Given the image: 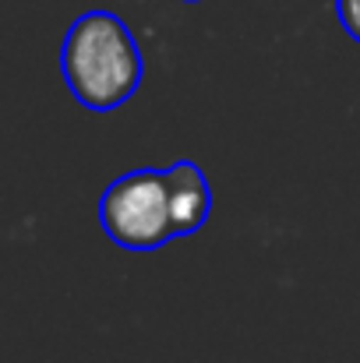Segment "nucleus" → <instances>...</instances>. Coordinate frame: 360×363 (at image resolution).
Returning a JSON list of instances; mask_svg holds the SVG:
<instances>
[{
  "instance_id": "f03ea898",
  "label": "nucleus",
  "mask_w": 360,
  "mask_h": 363,
  "mask_svg": "<svg viewBox=\"0 0 360 363\" xmlns=\"http://www.w3.org/2000/svg\"><path fill=\"white\" fill-rule=\"evenodd\" d=\"M103 233L124 250H159L177 240L170 169L145 166L117 177L99 201Z\"/></svg>"
},
{
  "instance_id": "7ed1b4c3",
  "label": "nucleus",
  "mask_w": 360,
  "mask_h": 363,
  "mask_svg": "<svg viewBox=\"0 0 360 363\" xmlns=\"http://www.w3.org/2000/svg\"><path fill=\"white\" fill-rule=\"evenodd\" d=\"M170 169V184H173V216H177V237L198 233L209 216H212V187L209 177L198 162L191 159H177L166 166Z\"/></svg>"
},
{
  "instance_id": "20e7f679",
  "label": "nucleus",
  "mask_w": 360,
  "mask_h": 363,
  "mask_svg": "<svg viewBox=\"0 0 360 363\" xmlns=\"http://www.w3.org/2000/svg\"><path fill=\"white\" fill-rule=\"evenodd\" d=\"M336 14H339V25L347 28V35L360 43V0H336Z\"/></svg>"
},
{
  "instance_id": "f257e3e1",
  "label": "nucleus",
  "mask_w": 360,
  "mask_h": 363,
  "mask_svg": "<svg viewBox=\"0 0 360 363\" xmlns=\"http://www.w3.org/2000/svg\"><path fill=\"white\" fill-rule=\"evenodd\" d=\"M60 71L71 96L85 110L110 113L138 92L145 78V57L120 14L85 11L64 35Z\"/></svg>"
},
{
  "instance_id": "39448f33",
  "label": "nucleus",
  "mask_w": 360,
  "mask_h": 363,
  "mask_svg": "<svg viewBox=\"0 0 360 363\" xmlns=\"http://www.w3.org/2000/svg\"><path fill=\"white\" fill-rule=\"evenodd\" d=\"M187 4H198V0H187Z\"/></svg>"
}]
</instances>
